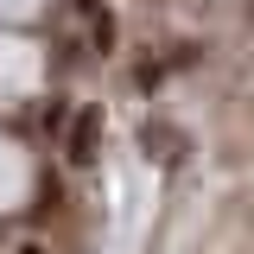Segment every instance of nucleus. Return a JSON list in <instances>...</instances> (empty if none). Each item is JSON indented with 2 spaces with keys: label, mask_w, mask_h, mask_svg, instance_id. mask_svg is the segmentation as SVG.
I'll return each mask as SVG.
<instances>
[{
  "label": "nucleus",
  "mask_w": 254,
  "mask_h": 254,
  "mask_svg": "<svg viewBox=\"0 0 254 254\" xmlns=\"http://www.w3.org/2000/svg\"><path fill=\"white\" fill-rule=\"evenodd\" d=\"M0 165H6V172H13V165H26V159H19V146H13V140H0ZM19 197H26V185H19V178H0V210H13Z\"/></svg>",
  "instance_id": "f257e3e1"
}]
</instances>
